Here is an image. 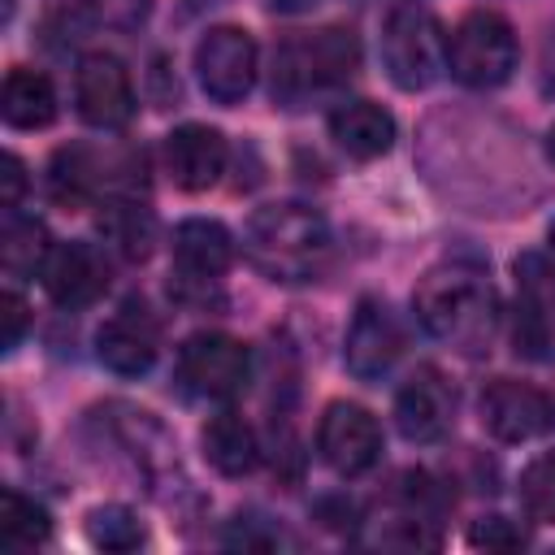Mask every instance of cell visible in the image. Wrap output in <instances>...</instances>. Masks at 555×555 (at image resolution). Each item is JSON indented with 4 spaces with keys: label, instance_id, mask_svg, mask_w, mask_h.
<instances>
[{
    "label": "cell",
    "instance_id": "obj_1",
    "mask_svg": "<svg viewBox=\"0 0 555 555\" xmlns=\"http://www.w3.org/2000/svg\"><path fill=\"white\" fill-rule=\"evenodd\" d=\"M412 312L429 338L447 343L460 356H481L503 325L494 286L464 264L429 269L412 291Z\"/></svg>",
    "mask_w": 555,
    "mask_h": 555
},
{
    "label": "cell",
    "instance_id": "obj_2",
    "mask_svg": "<svg viewBox=\"0 0 555 555\" xmlns=\"http://www.w3.org/2000/svg\"><path fill=\"white\" fill-rule=\"evenodd\" d=\"M330 225L317 208L282 199L251 212L243 230V256L251 269H260L269 282H312L330 264Z\"/></svg>",
    "mask_w": 555,
    "mask_h": 555
},
{
    "label": "cell",
    "instance_id": "obj_3",
    "mask_svg": "<svg viewBox=\"0 0 555 555\" xmlns=\"http://www.w3.org/2000/svg\"><path fill=\"white\" fill-rule=\"evenodd\" d=\"M360 69V39L347 26H321L291 35L273 52V100L282 108H304L338 91Z\"/></svg>",
    "mask_w": 555,
    "mask_h": 555
},
{
    "label": "cell",
    "instance_id": "obj_4",
    "mask_svg": "<svg viewBox=\"0 0 555 555\" xmlns=\"http://www.w3.org/2000/svg\"><path fill=\"white\" fill-rule=\"evenodd\" d=\"M382 65H386L390 82L403 87V91L434 87L447 69V30H442V22L421 4L390 9L386 26H382Z\"/></svg>",
    "mask_w": 555,
    "mask_h": 555
},
{
    "label": "cell",
    "instance_id": "obj_5",
    "mask_svg": "<svg viewBox=\"0 0 555 555\" xmlns=\"http://www.w3.org/2000/svg\"><path fill=\"white\" fill-rule=\"evenodd\" d=\"M516 56H520L516 30L494 9L464 13L460 26L447 35V69L455 74V82H464L473 91L503 87L516 69Z\"/></svg>",
    "mask_w": 555,
    "mask_h": 555
},
{
    "label": "cell",
    "instance_id": "obj_6",
    "mask_svg": "<svg viewBox=\"0 0 555 555\" xmlns=\"http://www.w3.org/2000/svg\"><path fill=\"white\" fill-rule=\"evenodd\" d=\"M173 373H178V386L191 399L225 403V399L243 395V386L251 377V356H247V347L238 338L217 334V330H204V334H191L178 347Z\"/></svg>",
    "mask_w": 555,
    "mask_h": 555
},
{
    "label": "cell",
    "instance_id": "obj_7",
    "mask_svg": "<svg viewBox=\"0 0 555 555\" xmlns=\"http://www.w3.org/2000/svg\"><path fill=\"white\" fill-rule=\"evenodd\" d=\"M256 69H260V52L243 26H212L195 43V78L204 95L217 104H238L256 87Z\"/></svg>",
    "mask_w": 555,
    "mask_h": 555
},
{
    "label": "cell",
    "instance_id": "obj_8",
    "mask_svg": "<svg viewBox=\"0 0 555 555\" xmlns=\"http://www.w3.org/2000/svg\"><path fill=\"white\" fill-rule=\"evenodd\" d=\"M74 104L87 126L117 130L134 117V82L130 69L113 52H87L74 69Z\"/></svg>",
    "mask_w": 555,
    "mask_h": 555
},
{
    "label": "cell",
    "instance_id": "obj_9",
    "mask_svg": "<svg viewBox=\"0 0 555 555\" xmlns=\"http://www.w3.org/2000/svg\"><path fill=\"white\" fill-rule=\"evenodd\" d=\"M403 356V330H399V317L390 312L386 299L377 295H364L356 304V317L347 325V347H343V360H347V373L356 382H377L395 369V360Z\"/></svg>",
    "mask_w": 555,
    "mask_h": 555
},
{
    "label": "cell",
    "instance_id": "obj_10",
    "mask_svg": "<svg viewBox=\"0 0 555 555\" xmlns=\"http://www.w3.org/2000/svg\"><path fill=\"white\" fill-rule=\"evenodd\" d=\"M317 451L338 477H360L382 455V429L369 408L338 399L325 408V416L317 425Z\"/></svg>",
    "mask_w": 555,
    "mask_h": 555
},
{
    "label": "cell",
    "instance_id": "obj_11",
    "mask_svg": "<svg viewBox=\"0 0 555 555\" xmlns=\"http://www.w3.org/2000/svg\"><path fill=\"white\" fill-rule=\"evenodd\" d=\"M477 412H481V425L499 442H529V438H538L555 425V403L538 386L512 382V377H494L481 390Z\"/></svg>",
    "mask_w": 555,
    "mask_h": 555
},
{
    "label": "cell",
    "instance_id": "obj_12",
    "mask_svg": "<svg viewBox=\"0 0 555 555\" xmlns=\"http://www.w3.org/2000/svg\"><path fill=\"white\" fill-rule=\"evenodd\" d=\"M160 351V325L143 304H121L100 330H95V360L117 377H143L156 364Z\"/></svg>",
    "mask_w": 555,
    "mask_h": 555
},
{
    "label": "cell",
    "instance_id": "obj_13",
    "mask_svg": "<svg viewBox=\"0 0 555 555\" xmlns=\"http://www.w3.org/2000/svg\"><path fill=\"white\" fill-rule=\"evenodd\" d=\"M455 421V390L434 369L421 364L395 395V425L408 442H438Z\"/></svg>",
    "mask_w": 555,
    "mask_h": 555
},
{
    "label": "cell",
    "instance_id": "obj_14",
    "mask_svg": "<svg viewBox=\"0 0 555 555\" xmlns=\"http://www.w3.org/2000/svg\"><path fill=\"white\" fill-rule=\"evenodd\" d=\"M43 291L61 308H87L108 291V256L95 243H56L52 256L43 260Z\"/></svg>",
    "mask_w": 555,
    "mask_h": 555
},
{
    "label": "cell",
    "instance_id": "obj_15",
    "mask_svg": "<svg viewBox=\"0 0 555 555\" xmlns=\"http://www.w3.org/2000/svg\"><path fill=\"white\" fill-rule=\"evenodd\" d=\"M225 160H230L225 134L212 126L186 121L165 139V169L182 191H208L225 173Z\"/></svg>",
    "mask_w": 555,
    "mask_h": 555
},
{
    "label": "cell",
    "instance_id": "obj_16",
    "mask_svg": "<svg viewBox=\"0 0 555 555\" xmlns=\"http://www.w3.org/2000/svg\"><path fill=\"white\" fill-rule=\"evenodd\" d=\"M234 260V238L221 221L191 217L173 230V278L217 282Z\"/></svg>",
    "mask_w": 555,
    "mask_h": 555
},
{
    "label": "cell",
    "instance_id": "obj_17",
    "mask_svg": "<svg viewBox=\"0 0 555 555\" xmlns=\"http://www.w3.org/2000/svg\"><path fill=\"white\" fill-rule=\"evenodd\" d=\"M330 139L351 160H377L395 143V117L373 100H338L330 113Z\"/></svg>",
    "mask_w": 555,
    "mask_h": 555
},
{
    "label": "cell",
    "instance_id": "obj_18",
    "mask_svg": "<svg viewBox=\"0 0 555 555\" xmlns=\"http://www.w3.org/2000/svg\"><path fill=\"white\" fill-rule=\"evenodd\" d=\"M100 238H104V251H113L117 260H147L160 238V225L152 208L139 204L134 195H113L100 208Z\"/></svg>",
    "mask_w": 555,
    "mask_h": 555
},
{
    "label": "cell",
    "instance_id": "obj_19",
    "mask_svg": "<svg viewBox=\"0 0 555 555\" xmlns=\"http://www.w3.org/2000/svg\"><path fill=\"white\" fill-rule=\"evenodd\" d=\"M199 447H204V460L221 473V477H247L256 464H260V442H256V429L238 416V412H217L208 416V425L199 429Z\"/></svg>",
    "mask_w": 555,
    "mask_h": 555
},
{
    "label": "cell",
    "instance_id": "obj_20",
    "mask_svg": "<svg viewBox=\"0 0 555 555\" xmlns=\"http://www.w3.org/2000/svg\"><path fill=\"white\" fill-rule=\"evenodd\" d=\"M0 113L13 130H43L56 117V87L39 69H9L4 91H0Z\"/></svg>",
    "mask_w": 555,
    "mask_h": 555
},
{
    "label": "cell",
    "instance_id": "obj_21",
    "mask_svg": "<svg viewBox=\"0 0 555 555\" xmlns=\"http://www.w3.org/2000/svg\"><path fill=\"white\" fill-rule=\"evenodd\" d=\"M52 238L48 225L39 217H26L22 204L4 208V225H0V264L9 278H26V273H43V260L52 256Z\"/></svg>",
    "mask_w": 555,
    "mask_h": 555
},
{
    "label": "cell",
    "instance_id": "obj_22",
    "mask_svg": "<svg viewBox=\"0 0 555 555\" xmlns=\"http://www.w3.org/2000/svg\"><path fill=\"white\" fill-rule=\"evenodd\" d=\"M507 334H512V351L520 360L555 364V317H546L542 308L525 304L520 295H516V308L507 312Z\"/></svg>",
    "mask_w": 555,
    "mask_h": 555
},
{
    "label": "cell",
    "instance_id": "obj_23",
    "mask_svg": "<svg viewBox=\"0 0 555 555\" xmlns=\"http://www.w3.org/2000/svg\"><path fill=\"white\" fill-rule=\"evenodd\" d=\"M48 533H52L48 512L35 499H26L22 490H4V516H0L4 546H39V542H48Z\"/></svg>",
    "mask_w": 555,
    "mask_h": 555
},
{
    "label": "cell",
    "instance_id": "obj_24",
    "mask_svg": "<svg viewBox=\"0 0 555 555\" xmlns=\"http://www.w3.org/2000/svg\"><path fill=\"white\" fill-rule=\"evenodd\" d=\"M87 538H91V546H100V551H134V546H143V525H139V516L130 512V507H121V503H108V507H95L91 516H87Z\"/></svg>",
    "mask_w": 555,
    "mask_h": 555
},
{
    "label": "cell",
    "instance_id": "obj_25",
    "mask_svg": "<svg viewBox=\"0 0 555 555\" xmlns=\"http://www.w3.org/2000/svg\"><path fill=\"white\" fill-rule=\"evenodd\" d=\"M516 295L546 317H555V256L546 251H520L516 256Z\"/></svg>",
    "mask_w": 555,
    "mask_h": 555
},
{
    "label": "cell",
    "instance_id": "obj_26",
    "mask_svg": "<svg viewBox=\"0 0 555 555\" xmlns=\"http://www.w3.org/2000/svg\"><path fill=\"white\" fill-rule=\"evenodd\" d=\"M520 507L538 525H555V455H538L520 473Z\"/></svg>",
    "mask_w": 555,
    "mask_h": 555
},
{
    "label": "cell",
    "instance_id": "obj_27",
    "mask_svg": "<svg viewBox=\"0 0 555 555\" xmlns=\"http://www.w3.org/2000/svg\"><path fill=\"white\" fill-rule=\"evenodd\" d=\"M74 9L95 22V26H108V30H134L147 22L152 13V0H74Z\"/></svg>",
    "mask_w": 555,
    "mask_h": 555
},
{
    "label": "cell",
    "instance_id": "obj_28",
    "mask_svg": "<svg viewBox=\"0 0 555 555\" xmlns=\"http://www.w3.org/2000/svg\"><path fill=\"white\" fill-rule=\"evenodd\" d=\"M468 542L486 546V551H516V546H525V533L507 516H481L468 525Z\"/></svg>",
    "mask_w": 555,
    "mask_h": 555
},
{
    "label": "cell",
    "instance_id": "obj_29",
    "mask_svg": "<svg viewBox=\"0 0 555 555\" xmlns=\"http://www.w3.org/2000/svg\"><path fill=\"white\" fill-rule=\"evenodd\" d=\"M0 317H4V351H13L17 343H22V334H26V321H30V308H26V299L17 295V291H4V299H0Z\"/></svg>",
    "mask_w": 555,
    "mask_h": 555
},
{
    "label": "cell",
    "instance_id": "obj_30",
    "mask_svg": "<svg viewBox=\"0 0 555 555\" xmlns=\"http://www.w3.org/2000/svg\"><path fill=\"white\" fill-rule=\"evenodd\" d=\"M22 186H26L22 160L17 156H4V208H17L22 204Z\"/></svg>",
    "mask_w": 555,
    "mask_h": 555
},
{
    "label": "cell",
    "instance_id": "obj_31",
    "mask_svg": "<svg viewBox=\"0 0 555 555\" xmlns=\"http://www.w3.org/2000/svg\"><path fill=\"white\" fill-rule=\"evenodd\" d=\"M317 516H321L325 525H334V529H343V520H347V525L356 520V507H351V503H343V499H325V503L317 507Z\"/></svg>",
    "mask_w": 555,
    "mask_h": 555
},
{
    "label": "cell",
    "instance_id": "obj_32",
    "mask_svg": "<svg viewBox=\"0 0 555 555\" xmlns=\"http://www.w3.org/2000/svg\"><path fill=\"white\" fill-rule=\"evenodd\" d=\"M308 4H312V0H269L273 13H304Z\"/></svg>",
    "mask_w": 555,
    "mask_h": 555
},
{
    "label": "cell",
    "instance_id": "obj_33",
    "mask_svg": "<svg viewBox=\"0 0 555 555\" xmlns=\"http://www.w3.org/2000/svg\"><path fill=\"white\" fill-rule=\"evenodd\" d=\"M546 156H551V165H555V126L546 130Z\"/></svg>",
    "mask_w": 555,
    "mask_h": 555
},
{
    "label": "cell",
    "instance_id": "obj_34",
    "mask_svg": "<svg viewBox=\"0 0 555 555\" xmlns=\"http://www.w3.org/2000/svg\"><path fill=\"white\" fill-rule=\"evenodd\" d=\"M546 238H551V251H555V221H551V230H546Z\"/></svg>",
    "mask_w": 555,
    "mask_h": 555
}]
</instances>
